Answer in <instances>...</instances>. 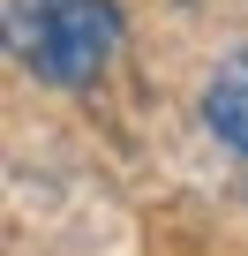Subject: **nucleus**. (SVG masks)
I'll return each mask as SVG.
<instances>
[{
  "mask_svg": "<svg viewBox=\"0 0 248 256\" xmlns=\"http://www.w3.org/2000/svg\"><path fill=\"white\" fill-rule=\"evenodd\" d=\"M120 38V0H8V53L45 90H90L113 68Z\"/></svg>",
  "mask_w": 248,
  "mask_h": 256,
  "instance_id": "nucleus-1",
  "label": "nucleus"
},
{
  "mask_svg": "<svg viewBox=\"0 0 248 256\" xmlns=\"http://www.w3.org/2000/svg\"><path fill=\"white\" fill-rule=\"evenodd\" d=\"M203 128L233 158H248V46H233L211 68V83H203Z\"/></svg>",
  "mask_w": 248,
  "mask_h": 256,
  "instance_id": "nucleus-2",
  "label": "nucleus"
}]
</instances>
